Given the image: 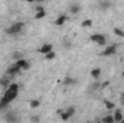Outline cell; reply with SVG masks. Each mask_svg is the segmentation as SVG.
Listing matches in <instances>:
<instances>
[{
    "label": "cell",
    "instance_id": "cell-1",
    "mask_svg": "<svg viewBox=\"0 0 124 123\" xmlns=\"http://www.w3.org/2000/svg\"><path fill=\"white\" fill-rule=\"evenodd\" d=\"M19 91H20V86L17 83H10V86L4 90L3 96L0 97V110H4L6 107H9L10 103L16 100V97L19 96Z\"/></svg>",
    "mask_w": 124,
    "mask_h": 123
},
{
    "label": "cell",
    "instance_id": "cell-2",
    "mask_svg": "<svg viewBox=\"0 0 124 123\" xmlns=\"http://www.w3.org/2000/svg\"><path fill=\"white\" fill-rule=\"evenodd\" d=\"M25 29V23L23 22H15L12 23L9 28H6V33L9 36H16V35H20Z\"/></svg>",
    "mask_w": 124,
    "mask_h": 123
},
{
    "label": "cell",
    "instance_id": "cell-3",
    "mask_svg": "<svg viewBox=\"0 0 124 123\" xmlns=\"http://www.w3.org/2000/svg\"><path fill=\"white\" fill-rule=\"evenodd\" d=\"M90 41L94 42V44H97V45H100V46H105L107 45V36L102 35V33H94V35H91Z\"/></svg>",
    "mask_w": 124,
    "mask_h": 123
},
{
    "label": "cell",
    "instance_id": "cell-4",
    "mask_svg": "<svg viewBox=\"0 0 124 123\" xmlns=\"http://www.w3.org/2000/svg\"><path fill=\"white\" fill-rule=\"evenodd\" d=\"M117 49H118V45L117 44H108V45H105V48L101 52V55L102 57H113V55L117 54Z\"/></svg>",
    "mask_w": 124,
    "mask_h": 123
},
{
    "label": "cell",
    "instance_id": "cell-5",
    "mask_svg": "<svg viewBox=\"0 0 124 123\" xmlns=\"http://www.w3.org/2000/svg\"><path fill=\"white\" fill-rule=\"evenodd\" d=\"M58 114H59V117H61L62 120L66 122V120H69V119L75 114V107L71 106V107H68L66 110H61V109H59V110H58Z\"/></svg>",
    "mask_w": 124,
    "mask_h": 123
},
{
    "label": "cell",
    "instance_id": "cell-6",
    "mask_svg": "<svg viewBox=\"0 0 124 123\" xmlns=\"http://www.w3.org/2000/svg\"><path fill=\"white\" fill-rule=\"evenodd\" d=\"M20 71H22V70H20V67L15 62V64L9 65V67L6 68V75H9V77H15V75H17Z\"/></svg>",
    "mask_w": 124,
    "mask_h": 123
},
{
    "label": "cell",
    "instance_id": "cell-7",
    "mask_svg": "<svg viewBox=\"0 0 124 123\" xmlns=\"http://www.w3.org/2000/svg\"><path fill=\"white\" fill-rule=\"evenodd\" d=\"M51 51H54V45L51 44V42H46V44H43L39 49H38V52L39 54H48V52H51Z\"/></svg>",
    "mask_w": 124,
    "mask_h": 123
},
{
    "label": "cell",
    "instance_id": "cell-8",
    "mask_svg": "<svg viewBox=\"0 0 124 123\" xmlns=\"http://www.w3.org/2000/svg\"><path fill=\"white\" fill-rule=\"evenodd\" d=\"M15 62L20 67V70H22V71H26V70H29V68H31V62L26 61L25 58H20V60H17V61H15Z\"/></svg>",
    "mask_w": 124,
    "mask_h": 123
},
{
    "label": "cell",
    "instance_id": "cell-9",
    "mask_svg": "<svg viewBox=\"0 0 124 123\" xmlns=\"http://www.w3.org/2000/svg\"><path fill=\"white\" fill-rule=\"evenodd\" d=\"M98 9L102 10V12L110 10V9H111V1H110V0H101V1L98 3Z\"/></svg>",
    "mask_w": 124,
    "mask_h": 123
},
{
    "label": "cell",
    "instance_id": "cell-10",
    "mask_svg": "<svg viewBox=\"0 0 124 123\" xmlns=\"http://www.w3.org/2000/svg\"><path fill=\"white\" fill-rule=\"evenodd\" d=\"M10 78H12V77H9V75H6V74L1 75V77H0V86H1L3 88H7V87L10 86Z\"/></svg>",
    "mask_w": 124,
    "mask_h": 123
},
{
    "label": "cell",
    "instance_id": "cell-11",
    "mask_svg": "<svg viewBox=\"0 0 124 123\" xmlns=\"http://www.w3.org/2000/svg\"><path fill=\"white\" fill-rule=\"evenodd\" d=\"M62 84H63V86H74V84H77V78H74V77H71V75H66V77L63 78Z\"/></svg>",
    "mask_w": 124,
    "mask_h": 123
},
{
    "label": "cell",
    "instance_id": "cell-12",
    "mask_svg": "<svg viewBox=\"0 0 124 123\" xmlns=\"http://www.w3.org/2000/svg\"><path fill=\"white\" fill-rule=\"evenodd\" d=\"M79 12H81V6H79V4L74 3V4L69 6V13H71V15H78Z\"/></svg>",
    "mask_w": 124,
    "mask_h": 123
},
{
    "label": "cell",
    "instance_id": "cell-13",
    "mask_svg": "<svg viewBox=\"0 0 124 123\" xmlns=\"http://www.w3.org/2000/svg\"><path fill=\"white\" fill-rule=\"evenodd\" d=\"M66 19H68L66 15H59V16L56 18V20H55V25H56V26H62V25L66 22Z\"/></svg>",
    "mask_w": 124,
    "mask_h": 123
},
{
    "label": "cell",
    "instance_id": "cell-14",
    "mask_svg": "<svg viewBox=\"0 0 124 123\" xmlns=\"http://www.w3.org/2000/svg\"><path fill=\"white\" fill-rule=\"evenodd\" d=\"M113 116H114V122H116V123H121V122H123V119H124L123 113H121L120 110H116Z\"/></svg>",
    "mask_w": 124,
    "mask_h": 123
},
{
    "label": "cell",
    "instance_id": "cell-15",
    "mask_svg": "<svg viewBox=\"0 0 124 123\" xmlns=\"http://www.w3.org/2000/svg\"><path fill=\"white\" fill-rule=\"evenodd\" d=\"M40 104H42V101H40V100H38V98H33V100L29 101L31 109H39V107H40Z\"/></svg>",
    "mask_w": 124,
    "mask_h": 123
},
{
    "label": "cell",
    "instance_id": "cell-16",
    "mask_svg": "<svg viewBox=\"0 0 124 123\" xmlns=\"http://www.w3.org/2000/svg\"><path fill=\"white\" fill-rule=\"evenodd\" d=\"M90 74H91V77H93L94 80H98V78L101 77V70H100V68H93Z\"/></svg>",
    "mask_w": 124,
    "mask_h": 123
},
{
    "label": "cell",
    "instance_id": "cell-17",
    "mask_svg": "<svg viewBox=\"0 0 124 123\" xmlns=\"http://www.w3.org/2000/svg\"><path fill=\"white\" fill-rule=\"evenodd\" d=\"M4 120H6V122H16V120H19V117H17L16 114H13V113H7V114L4 116Z\"/></svg>",
    "mask_w": 124,
    "mask_h": 123
},
{
    "label": "cell",
    "instance_id": "cell-18",
    "mask_svg": "<svg viewBox=\"0 0 124 123\" xmlns=\"http://www.w3.org/2000/svg\"><path fill=\"white\" fill-rule=\"evenodd\" d=\"M101 120H102L104 123H116L114 122V116H113V114H107V116H104Z\"/></svg>",
    "mask_w": 124,
    "mask_h": 123
},
{
    "label": "cell",
    "instance_id": "cell-19",
    "mask_svg": "<svg viewBox=\"0 0 124 123\" xmlns=\"http://www.w3.org/2000/svg\"><path fill=\"white\" fill-rule=\"evenodd\" d=\"M45 16H46V12H45V10H39V12H36V15H35V19L40 20V19H43Z\"/></svg>",
    "mask_w": 124,
    "mask_h": 123
},
{
    "label": "cell",
    "instance_id": "cell-20",
    "mask_svg": "<svg viewBox=\"0 0 124 123\" xmlns=\"http://www.w3.org/2000/svg\"><path fill=\"white\" fill-rule=\"evenodd\" d=\"M81 26H82V28H91V26H93V20H91V19H85V20H82Z\"/></svg>",
    "mask_w": 124,
    "mask_h": 123
},
{
    "label": "cell",
    "instance_id": "cell-21",
    "mask_svg": "<svg viewBox=\"0 0 124 123\" xmlns=\"http://www.w3.org/2000/svg\"><path fill=\"white\" fill-rule=\"evenodd\" d=\"M55 57H56V54H55V51H51V52H48V54H45V58H46L48 61H51V60H55Z\"/></svg>",
    "mask_w": 124,
    "mask_h": 123
},
{
    "label": "cell",
    "instance_id": "cell-22",
    "mask_svg": "<svg viewBox=\"0 0 124 123\" xmlns=\"http://www.w3.org/2000/svg\"><path fill=\"white\" fill-rule=\"evenodd\" d=\"M104 106H105V109H108V110H113L116 106H114V103L113 101H108V100H104Z\"/></svg>",
    "mask_w": 124,
    "mask_h": 123
},
{
    "label": "cell",
    "instance_id": "cell-23",
    "mask_svg": "<svg viewBox=\"0 0 124 123\" xmlns=\"http://www.w3.org/2000/svg\"><path fill=\"white\" fill-rule=\"evenodd\" d=\"M114 35H117V36H121L124 38V31L121 28H114Z\"/></svg>",
    "mask_w": 124,
    "mask_h": 123
},
{
    "label": "cell",
    "instance_id": "cell-24",
    "mask_svg": "<svg viewBox=\"0 0 124 123\" xmlns=\"http://www.w3.org/2000/svg\"><path fill=\"white\" fill-rule=\"evenodd\" d=\"M12 58H13V61H17V60H20V58H23V55H22L20 52H13V55H12Z\"/></svg>",
    "mask_w": 124,
    "mask_h": 123
},
{
    "label": "cell",
    "instance_id": "cell-25",
    "mask_svg": "<svg viewBox=\"0 0 124 123\" xmlns=\"http://www.w3.org/2000/svg\"><path fill=\"white\" fill-rule=\"evenodd\" d=\"M40 120H42L40 116H32L31 117V122H40Z\"/></svg>",
    "mask_w": 124,
    "mask_h": 123
},
{
    "label": "cell",
    "instance_id": "cell-26",
    "mask_svg": "<svg viewBox=\"0 0 124 123\" xmlns=\"http://www.w3.org/2000/svg\"><path fill=\"white\" fill-rule=\"evenodd\" d=\"M63 45H65V48H68V49H69V48L72 46V44H71V42H69L68 39H65V41H63Z\"/></svg>",
    "mask_w": 124,
    "mask_h": 123
},
{
    "label": "cell",
    "instance_id": "cell-27",
    "mask_svg": "<svg viewBox=\"0 0 124 123\" xmlns=\"http://www.w3.org/2000/svg\"><path fill=\"white\" fill-rule=\"evenodd\" d=\"M110 86V81H104L102 84H100V88H105V87H108Z\"/></svg>",
    "mask_w": 124,
    "mask_h": 123
},
{
    "label": "cell",
    "instance_id": "cell-28",
    "mask_svg": "<svg viewBox=\"0 0 124 123\" xmlns=\"http://www.w3.org/2000/svg\"><path fill=\"white\" fill-rule=\"evenodd\" d=\"M23 1H28V3H33V1H36V0H23Z\"/></svg>",
    "mask_w": 124,
    "mask_h": 123
},
{
    "label": "cell",
    "instance_id": "cell-29",
    "mask_svg": "<svg viewBox=\"0 0 124 123\" xmlns=\"http://www.w3.org/2000/svg\"><path fill=\"white\" fill-rule=\"evenodd\" d=\"M36 1H38V3H42V1H45V0H36Z\"/></svg>",
    "mask_w": 124,
    "mask_h": 123
},
{
    "label": "cell",
    "instance_id": "cell-30",
    "mask_svg": "<svg viewBox=\"0 0 124 123\" xmlns=\"http://www.w3.org/2000/svg\"><path fill=\"white\" fill-rule=\"evenodd\" d=\"M121 75H123V77H124V71H123V74H121Z\"/></svg>",
    "mask_w": 124,
    "mask_h": 123
}]
</instances>
